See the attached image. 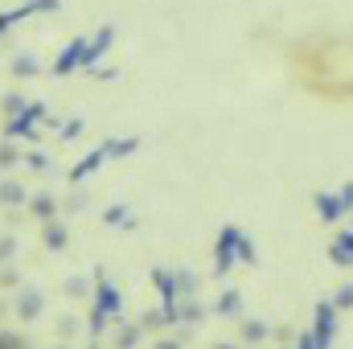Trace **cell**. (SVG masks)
<instances>
[{"label":"cell","mask_w":353,"mask_h":349,"mask_svg":"<svg viewBox=\"0 0 353 349\" xmlns=\"http://www.w3.org/2000/svg\"><path fill=\"white\" fill-rule=\"evenodd\" d=\"M17 321H25V325H33L41 312H46V292L41 288H21V296H17Z\"/></svg>","instance_id":"obj_1"},{"label":"cell","mask_w":353,"mask_h":349,"mask_svg":"<svg viewBox=\"0 0 353 349\" xmlns=\"http://www.w3.org/2000/svg\"><path fill=\"white\" fill-rule=\"evenodd\" d=\"M41 115H46V107H41V103H29V107H25L21 115H12V119H8V128H4V140H12V136H25V132H33V123H37Z\"/></svg>","instance_id":"obj_2"},{"label":"cell","mask_w":353,"mask_h":349,"mask_svg":"<svg viewBox=\"0 0 353 349\" xmlns=\"http://www.w3.org/2000/svg\"><path fill=\"white\" fill-rule=\"evenodd\" d=\"M66 239H70V235H66V226H62V222H54V218H50V222H41V243H46L50 251H62V247H66Z\"/></svg>","instance_id":"obj_3"},{"label":"cell","mask_w":353,"mask_h":349,"mask_svg":"<svg viewBox=\"0 0 353 349\" xmlns=\"http://www.w3.org/2000/svg\"><path fill=\"white\" fill-rule=\"evenodd\" d=\"M83 50H87L83 41H74V46H66V54H62V58L54 62V70H58V74H66V70H74V66L83 62Z\"/></svg>","instance_id":"obj_4"},{"label":"cell","mask_w":353,"mask_h":349,"mask_svg":"<svg viewBox=\"0 0 353 349\" xmlns=\"http://www.w3.org/2000/svg\"><path fill=\"white\" fill-rule=\"evenodd\" d=\"M8 70H12L17 79H29V74H37L41 66H37V58H33V54H17V58L8 62Z\"/></svg>","instance_id":"obj_5"},{"label":"cell","mask_w":353,"mask_h":349,"mask_svg":"<svg viewBox=\"0 0 353 349\" xmlns=\"http://www.w3.org/2000/svg\"><path fill=\"white\" fill-rule=\"evenodd\" d=\"M21 201H29V197H25V185L0 181V206H21Z\"/></svg>","instance_id":"obj_6"},{"label":"cell","mask_w":353,"mask_h":349,"mask_svg":"<svg viewBox=\"0 0 353 349\" xmlns=\"http://www.w3.org/2000/svg\"><path fill=\"white\" fill-rule=\"evenodd\" d=\"M29 210H33L41 222H50V218H54V197H50V193H37V197H29Z\"/></svg>","instance_id":"obj_7"},{"label":"cell","mask_w":353,"mask_h":349,"mask_svg":"<svg viewBox=\"0 0 353 349\" xmlns=\"http://www.w3.org/2000/svg\"><path fill=\"white\" fill-rule=\"evenodd\" d=\"M25 107H29V103H25V99H21V94H17V90H12V94H4V99H0V111H4V115H8V119H12V115H21V111H25Z\"/></svg>","instance_id":"obj_8"},{"label":"cell","mask_w":353,"mask_h":349,"mask_svg":"<svg viewBox=\"0 0 353 349\" xmlns=\"http://www.w3.org/2000/svg\"><path fill=\"white\" fill-rule=\"evenodd\" d=\"M0 349H29V346H25V337H21V333L0 329Z\"/></svg>","instance_id":"obj_9"},{"label":"cell","mask_w":353,"mask_h":349,"mask_svg":"<svg viewBox=\"0 0 353 349\" xmlns=\"http://www.w3.org/2000/svg\"><path fill=\"white\" fill-rule=\"evenodd\" d=\"M8 165H17V148L0 140V169H8Z\"/></svg>","instance_id":"obj_10"},{"label":"cell","mask_w":353,"mask_h":349,"mask_svg":"<svg viewBox=\"0 0 353 349\" xmlns=\"http://www.w3.org/2000/svg\"><path fill=\"white\" fill-rule=\"evenodd\" d=\"M12 255H17V243H12L8 235H0V263H8Z\"/></svg>","instance_id":"obj_11"},{"label":"cell","mask_w":353,"mask_h":349,"mask_svg":"<svg viewBox=\"0 0 353 349\" xmlns=\"http://www.w3.org/2000/svg\"><path fill=\"white\" fill-rule=\"evenodd\" d=\"M66 292H70V296H83V292H87V283L74 275V279H66Z\"/></svg>","instance_id":"obj_12"},{"label":"cell","mask_w":353,"mask_h":349,"mask_svg":"<svg viewBox=\"0 0 353 349\" xmlns=\"http://www.w3.org/2000/svg\"><path fill=\"white\" fill-rule=\"evenodd\" d=\"M136 337H140V329H123V333H119V349H128Z\"/></svg>","instance_id":"obj_13"},{"label":"cell","mask_w":353,"mask_h":349,"mask_svg":"<svg viewBox=\"0 0 353 349\" xmlns=\"http://www.w3.org/2000/svg\"><path fill=\"white\" fill-rule=\"evenodd\" d=\"M25 161H29V169H50V161H46V157H37V152H33V157H25Z\"/></svg>","instance_id":"obj_14"},{"label":"cell","mask_w":353,"mask_h":349,"mask_svg":"<svg viewBox=\"0 0 353 349\" xmlns=\"http://www.w3.org/2000/svg\"><path fill=\"white\" fill-rule=\"evenodd\" d=\"M157 349H176V346H173V341H161V346H157Z\"/></svg>","instance_id":"obj_15"},{"label":"cell","mask_w":353,"mask_h":349,"mask_svg":"<svg viewBox=\"0 0 353 349\" xmlns=\"http://www.w3.org/2000/svg\"><path fill=\"white\" fill-rule=\"evenodd\" d=\"M58 349H66V346H58Z\"/></svg>","instance_id":"obj_16"}]
</instances>
